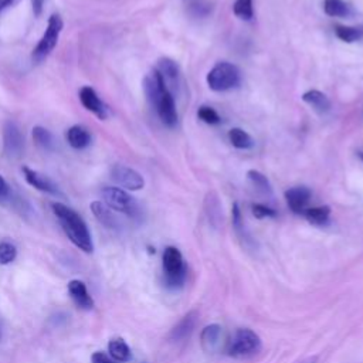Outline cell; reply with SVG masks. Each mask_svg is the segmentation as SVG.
<instances>
[{
  "label": "cell",
  "instance_id": "7c38bea8",
  "mask_svg": "<svg viewBox=\"0 0 363 363\" xmlns=\"http://www.w3.org/2000/svg\"><path fill=\"white\" fill-rule=\"evenodd\" d=\"M68 294L74 303L81 309L91 311L95 306V302L86 289V285L79 279H72L68 282Z\"/></svg>",
  "mask_w": 363,
  "mask_h": 363
},
{
  "label": "cell",
  "instance_id": "2e32d148",
  "mask_svg": "<svg viewBox=\"0 0 363 363\" xmlns=\"http://www.w3.org/2000/svg\"><path fill=\"white\" fill-rule=\"evenodd\" d=\"M65 139L71 147L85 149L91 143V133L88 132L86 128L81 125H74L67 130Z\"/></svg>",
  "mask_w": 363,
  "mask_h": 363
},
{
  "label": "cell",
  "instance_id": "9a60e30c",
  "mask_svg": "<svg viewBox=\"0 0 363 363\" xmlns=\"http://www.w3.org/2000/svg\"><path fill=\"white\" fill-rule=\"evenodd\" d=\"M221 336H223V328L218 323L207 325L200 332V343L204 352L213 353L216 352L221 345Z\"/></svg>",
  "mask_w": 363,
  "mask_h": 363
},
{
  "label": "cell",
  "instance_id": "ba28073f",
  "mask_svg": "<svg viewBox=\"0 0 363 363\" xmlns=\"http://www.w3.org/2000/svg\"><path fill=\"white\" fill-rule=\"evenodd\" d=\"M111 177L116 184H119L125 190L136 191L143 189L145 186L143 176L135 169L128 167L125 164H113L111 169Z\"/></svg>",
  "mask_w": 363,
  "mask_h": 363
},
{
  "label": "cell",
  "instance_id": "f1b7e54d",
  "mask_svg": "<svg viewBox=\"0 0 363 363\" xmlns=\"http://www.w3.org/2000/svg\"><path fill=\"white\" fill-rule=\"evenodd\" d=\"M17 257V250L11 242L3 241L0 242V264L7 265L11 264Z\"/></svg>",
  "mask_w": 363,
  "mask_h": 363
},
{
  "label": "cell",
  "instance_id": "9c48e42d",
  "mask_svg": "<svg viewBox=\"0 0 363 363\" xmlns=\"http://www.w3.org/2000/svg\"><path fill=\"white\" fill-rule=\"evenodd\" d=\"M153 106L156 108L160 121L166 126L173 128L177 123V112H176L174 99H173V96H172V94L167 88L160 91V94L157 95Z\"/></svg>",
  "mask_w": 363,
  "mask_h": 363
},
{
  "label": "cell",
  "instance_id": "7a4b0ae2",
  "mask_svg": "<svg viewBox=\"0 0 363 363\" xmlns=\"http://www.w3.org/2000/svg\"><path fill=\"white\" fill-rule=\"evenodd\" d=\"M262 340L254 330L248 328L237 329L225 346V353L234 359H247L259 353Z\"/></svg>",
  "mask_w": 363,
  "mask_h": 363
},
{
  "label": "cell",
  "instance_id": "7402d4cb",
  "mask_svg": "<svg viewBox=\"0 0 363 363\" xmlns=\"http://www.w3.org/2000/svg\"><path fill=\"white\" fill-rule=\"evenodd\" d=\"M228 139L231 142V145L237 149H250L254 145L252 138L242 129L240 128H233L228 132Z\"/></svg>",
  "mask_w": 363,
  "mask_h": 363
},
{
  "label": "cell",
  "instance_id": "484cf974",
  "mask_svg": "<svg viewBox=\"0 0 363 363\" xmlns=\"http://www.w3.org/2000/svg\"><path fill=\"white\" fill-rule=\"evenodd\" d=\"M247 176L250 179V182L264 194H271L272 193V187L267 179V176H264L261 172L258 170H248Z\"/></svg>",
  "mask_w": 363,
  "mask_h": 363
},
{
  "label": "cell",
  "instance_id": "44dd1931",
  "mask_svg": "<svg viewBox=\"0 0 363 363\" xmlns=\"http://www.w3.org/2000/svg\"><path fill=\"white\" fill-rule=\"evenodd\" d=\"M303 217L316 225H323L328 223L329 216H330V208L328 206H318V207H309L305 208V211L302 213Z\"/></svg>",
  "mask_w": 363,
  "mask_h": 363
},
{
  "label": "cell",
  "instance_id": "f546056e",
  "mask_svg": "<svg viewBox=\"0 0 363 363\" xmlns=\"http://www.w3.org/2000/svg\"><path fill=\"white\" fill-rule=\"evenodd\" d=\"M233 227L235 230V233L242 238V240H248L247 238V234H245V230H244V223H242V216H241V211H240V207L237 203L233 204Z\"/></svg>",
  "mask_w": 363,
  "mask_h": 363
},
{
  "label": "cell",
  "instance_id": "d4e9b609",
  "mask_svg": "<svg viewBox=\"0 0 363 363\" xmlns=\"http://www.w3.org/2000/svg\"><path fill=\"white\" fill-rule=\"evenodd\" d=\"M157 71L162 74V77L166 79H170V81H174L179 78V67L177 64L170 60V58H160L159 60V65H157Z\"/></svg>",
  "mask_w": 363,
  "mask_h": 363
},
{
  "label": "cell",
  "instance_id": "5b68a950",
  "mask_svg": "<svg viewBox=\"0 0 363 363\" xmlns=\"http://www.w3.org/2000/svg\"><path fill=\"white\" fill-rule=\"evenodd\" d=\"M101 193H102L104 203L111 210L123 213L132 218H138L140 216V208H139L138 201L122 187L105 186Z\"/></svg>",
  "mask_w": 363,
  "mask_h": 363
},
{
  "label": "cell",
  "instance_id": "3957f363",
  "mask_svg": "<svg viewBox=\"0 0 363 363\" xmlns=\"http://www.w3.org/2000/svg\"><path fill=\"white\" fill-rule=\"evenodd\" d=\"M164 284L170 289H180L187 278V267L179 248L169 245L162 255Z\"/></svg>",
  "mask_w": 363,
  "mask_h": 363
},
{
  "label": "cell",
  "instance_id": "603a6c76",
  "mask_svg": "<svg viewBox=\"0 0 363 363\" xmlns=\"http://www.w3.org/2000/svg\"><path fill=\"white\" fill-rule=\"evenodd\" d=\"M206 211L213 224L221 221V206L216 193H208L206 197Z\"/></svg>",
  "mask_w": 363,
  "mask_h": 363
},
{
  "label": "cell",
  "instance_id": "1f68e13d",
  "mask_svg": "<svg viewBox=\"0 0 363 363\" xmlns=\"http://www.w3.org/2000/svg\"><path fill=\"white\" fill-rule=\"evenodd\" d=\"M251 210H252V214L257 218H267V217H275L277 216L274 208H271L268 206H264V204H252Z\"/></svg>",
  "mask_w": 363,
  "mask_h": 363
},
{
  "label": "cell",
  "instance_id": "e0dca14e",
  "mask_svg": "<svg viewBox=\"0 0 363 363\" xmlns=\"http://www.w3.org/2000/svg\"><path fill=\"white\" fill-rule=\"evenodd\" d=\"M91 211L94 213V216L96 217V220L105 225L106 228H111V230H116L119 227V223L116 220V217L113 216L112 210L102 201H92L91 203Z\"/></svg>",
  "mask_w": 363,
  "mask_h": 363
},
{
  "label": "cell",
  "instance_id": "e575fe53",
  "mask_svg": "<svg viewBox=\"0 0 363 363\" xmlns=\"http://www.w3.org/2000/svg\"><path fill=\"white\" fill-rule=\"evenodd\" d=\"M44 1H45V0H31L33 13H34L35 17H40V16H41L43 9H44Z\"/></svg>",
  "mask_w": 363,
  "mask_h": 363
},
{
  "label": "cell",
  "instance_id": "30bf717a",
  "mask_svg": "<svg viewBox=\"0 0 363 363\" xmlns=\"http://www.w3.org/2000/svg\"><path fill=\"white\" fill-rule=\"evenodd\" d=\"M21 172L24 174V179L26 182L33 186L34 189L43 191V193H47V194H51V196H61V191L58 189V186L45 174L37 172V170H33L30 169L28 166H23L21 167Z\"/></svg>",
  "mask_w": 363,
  "mask_h": 363
},
{
  "label": "cell",
  "instance_id": "4dcf8cb0",
  "mask_svg": "<svg viewBox=\"0 0 363 363\" xmlns=\"http://www.w3.org/2000/svg\"><path fill=\"white\" fill-rule=\"evenodd\" d=\"M199 118L206 122V123H210V125H214V123H218L220 122V116L218 113L211 108V106H201L197 112Z\"/></svg>",
  "mask_w": 363,
  "mask_h": 363
},
{
  "label": "cell",
  "instance_id": "6da1fadb",
  "mask_svg": "<svg viewBox=\"0 0 363 363\" xmlns=\"http://www.w3.org/2000/svg\"><path fill=\"white\" fill-rule=\"evenodd\" d=\"M51 208L69 241L81 251L91 254L94 251V242L84 218L75 210L62 203H52Z\"/></svg>",
  "mask_w": 363,
  "mask_h": 363
},
{
  "label": "cell",
  "instance_id": "4fadbf2b",
  "mask_svg": "<svg viewBox=\"0 0 363 363\" xmlns=\"http://www.w3.org/2000/svg\"><path fill=\"white\" fill-rule=\"evenodd\" d=\"M196 323H197V312L196 311L187 312L170 330V333H169L170 340L184 342L186 339H189V336L191 335Z\"/></svg>",
  "mask_w": 363,
  "mask_h": 363
},
{
  "label": "cell",
  "instance_id": "74e56055",
  "mask_svg": "<svg viewBox=\"0 0 363 363\" xmlns=\"http://www.w3.org/2000/svg\"><path fill=\"white\" fill-rule=\"evenodd\" d=\"M359 157H360L362 162H363V152H359Z\"/></svg>",
  "mask_w": 363,
  "mask_h": 363
},
{
  "label": "cell",
  "instance_id": "d590c367",
  "mask_svg": "<svg viewBox=\"0 0 363 363\" xmlns=\"http://www.w3.org/2000/svg\"><path fill=\"white\" fill-rule=\"evenodd\" d=\"M18 0H0V14L6 10V9H9V7H11L13 4H16Z\"/></svg>",
  "mask_w": 363,
  "mask_h": 363
},
{
  "label": "cell",
  "instance_id": "ac0fdd59",
  "mask_svg": "<svg viewBox=\"0 0 363 363\" xmlns=\"http://www.w3.org/2000/svg\"><path fill=\"white\" fill-rule=\"evenodd\" d=\"M108 352H109V356L119 363H125L132 357L130 347L122 337L111 339L108 342Z\"/></svg>",
  "mask_w": 363,
  "mask_h": 363
},
{
  "label": "cell",
  "instance_id": "83f0119b",
  "mask_svg": "<svg viewBox=\"0 0 363 363\" xmlns=\"http://www.w3.org/2000/svg\"><path fill=\"white\" fill-rule=\"evenodd\" d=\"M233 10H234V14L238 18L250 20L252 17V14H254V11H252V0H235Z\"/></svg>",
  "mask_w": 363,
  "mask_h": 363
},
{
  "label": "cell",
  "instance_id": "d6986e66",
  "mask_svg": "<svg viewBox=\"0 0 363 363\" xmlns=\"http://www.w3.org/2000/svg\"><path fill=\"white\" fill-rule=\"evenodd\" d=\"M302 101L306 102L308 105H311L319 113H325V112H328L330 109L329 98L323 92H320L318 89H311V91L305 92L302 95Z\"/></svg>",
  "mask_w": 363,
  "mask_h": 363
},
{
  "label": "cell",
  "instance_id": "52a82bcc",
  "mask_svg": "<svg viewBox=\"0 0 363 363\" xmlns=\"http://www.w3.org/2000/svg\"><path fill=\"white\" fill-rule=\"evenodd\" d=\"M24 149V138L18 125L6 121L3 126V152L9 159H18Z\"/></svg>",
  "mask_w": 363,
  "mask_h": 363
},
{
  "label": "cell",
  "instance_id": "8fae6325",
  "mask_svg": "<svg viewBox=\"0 0 363 363\" xmlns=\"http://www.w3.org/2000/svg\"><path fill=\"white\" fill-rule=\"evenodd\" d=\"M79 101L82 104V106L92 112L98 119L104 121L108 118L109 115V109L108 106L101 101V98L98 96V94L94 91V88L91 86H82L79 89Z\"/></svg>",
  "mask_w": 363,
  "mask_h": 363
},
{
  "label": "cell",
  "instance_id": "cb8c5ba5",
  "mask_svg": "<svg viewBox=\"0 0 363 363\" xmlns=\"http://www.w3.org/2000/svg\"><path fill=\"white\" fill-rule=\"evenodd\" d=\"M323 10L330 17H343L350 13L349 6L342 0H325Z\"/></svg>",
  "mask_w": 363,
  "mask_h": 363
},
{
  "label": "cell",
  "instance_id": "d6a6232c",
  "mask_svg": "<svg viewBox=\"0 0 363 363\" xmlns=\"http://www.w3.org/2000/svg\"><path fill=\"white\" fill-rule=\"evenodd\" d=\"M11 189L9 186V183L6 182V179L0 174V204L6 203V201H10L11 199Z\"/></svg>",
  "mask_w": 363,
  "mask_h": 363
},
{
  "label": "cell",
  "instance_id": "ffe728a7",
  "mask_svg": "<svg viewBox=\"0 0 363 363\" xmlns=\"http://www.w3.org/2000/svg\"><path fill=\"white\" fill-rule=\"evenodd\" d=\"M33 140L38 147H41L45 152H52L55 149V138L54 135L43 128V126H34L33 128Z\"/></svg>",
  "mask_w": 363,
  "mask_h": 363
},
{
  "label": "cell",
  "instance_id": "4316f807",
  "mask_svg": "<svg viewBox=\"0 0 363 363\" xmlns=\"http://www.w3.org/2000/svg\"><path fill=\"white\" fill-rule=\"evenodd\" d=\"M335 33L336 35L345 41V43H354L360 38H363V31L362 30H357L354 27H346V26H337L335 28Z\"/></svg>",
  "mask_w": 363,
  "mask_h": 363
},
{
  "label": "cell",
  "instance_id": "5bb4252c",
  "mask_svg": "<svg viewBox=\"0 0 363 363\" xmlns=\"http://www.w3.org/2000/svg\"><path fill=\"white\" fill-rule=\"evenodd\" d=\"M285 199L288 203V207L296 213L301 214L305 211L306 204L311 199V190L305 186H296L285 191Z\"/></svg>",
  "mask_w": 363,
  "mask_h": 363
},
{
  "label": "cell",
  "instance_id": "8992f818",
  "mask_svg": "<svg viewBox=\"0 0 363 363\" xmlns=\"http://www.w3.org/2000/svg\"><path fill=\"white\" fill-rule=\"evenodd\" d=\"M207 85L210 89L221 92L231 89L240 82V71L234 64L230 62H217L207 74Z\"/></svg>",
  "mask_w": 363,
  "mask_h": 363
},
{
  "label": "cell",
  "instance_id": "277c9868",
  "mask_svg": "<svg viewBox=\"0 0 363 363\" xmlns=\"http://www.w3.org/2000/svg\"><path fill=\"white\" fill-rule=\"evenodd\" d=\"M62 27H64V21H62L60 14L54 13L48 17L47 28H45L44 34L41 35L40 41L37 43V45L34 47V50L31 52L33 62L40 64L52 52V50L55 48V45L58 43Z\"/></svg>",
  "mask_w": 363,
  "mask_h": 363
},
{
  "label": "cell",
  "instance_id": "836d02e7",
  "mask_svg": "<svg viewBox=\"0 0 363 363\" xmlns=\"http://www.w3.org/2000/svg\"><path fill=\"white\" fill-rule=\"evenodd\" d=\"M91 363H119V362L113 360L111 356H108L104 352H95L91 356Z\"/></svg>",
  "mask_w": 363,
  "mask_h": 363
},
{
  "label": "cell",
  "instance_id": "8d00e7d4",
  "mask_svg": "<svg viewBox=\"0 0 363 363\" xmlns=\"http://www.w3.org/2000/svg\"><path fill=\"white\" fill-rule=\"evenodd\" d=\"M316 360H318V357L316 356H312V357H306V359H303L302 362H299V363H316Z\"/></svg>",
  "mask_w": 363,
  "mask_h": 363
}]
</instances>
